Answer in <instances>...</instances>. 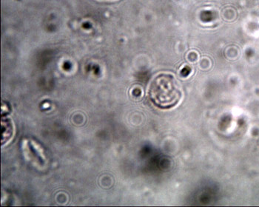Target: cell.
Wrapping results in <instances>:
<instances>
[{
    "label": "cell",
    "mask_w": 259,
    "mask_h": 207,
    "mask_svg": "<svg viewBox=\"0 0 259 207\" xmlns=\"http://www.w3.org/2000/svg\"><path fill=\"white\" fill-rule=\"evenodd\" d=\"M149 96L156 106L170 108L180 102L182 93L180 84L172 75L161 73L150 83Z\"/></svg>",
    "instance_id": "1"
}]
</instances>
